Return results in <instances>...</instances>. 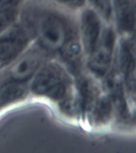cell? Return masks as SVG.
<instances>
[{
  "label": "cell",
  "instance_id": "6da1fadb",
  "mask_svg": "<svg viewBox=\"0 0 136 153\" xmlns=\"http://www.w3.org/2000/svg\"><path fill=\"white\" fill-rule=\"evenodd\" d=\"M77 15L51 0H25L18 21L51 58L72 62L83 55Z\"/></svg>",
  "mask_w": 136,
  "mask_h": 153
},
{
  "label": "cell",
  "instance_id": "7a4b0ae2",
  "mask_svg": "<svg viewBox=\"0 0 136 153\" xmlns=\"http://www.w3.org/2000/svg\"><path fill=\"white\" fill-rule=\"evenodd\" d=\"M77 81L68 69L55 58L48 59L29 83V91L48 100L62 109H71L76 101Z\"/></svg>",
  "mask_w": 136,
  "mask_h": 153
},
{
  "label": "cell",
  "instance_id": "3957f363",
  "mask_svg": "<svg viewBox=\"0 0 136 153\" xmlns=\"http://www.w3.org/2000/svg\"><path fill=\"white\" fill-rule=\"evenodd\" d=\"M51 58L35 43L10 65L0 70V89L11 84H29L43 64Z\"/></svg>",
  "mask_w": 136,
  "mask_h": 153
},
{
  "label": "cell",
  "instance_id": "277c9868",
  "mask_svg": "<svg viewBox=\"0 0 136 153\" xmlns=\"http://www.w3.org/2000/svg\"><path fill=\"white\" fill-rule=\"evenodd\" d=\"M116 46L115 30L113 25L106 24L96 48L85 59V68L92 78L100 80L108 75L114 63Z\"/></svg>",
  "mask_w": 136,
  "mask_h": 153
},
{
  "label": "cell",
  "instance_id": "5b68a950",
  "mask_svg": "<svg viewBox=\"0 0 136 153\" xmlns=\"http://www.w3.org/2000/svg\"><path fill=\"white\" fill-rule=\"evenodd\" d=\"M33 43L27 30L18 19L0 33V70L19 57Z\"/></svg>",
  "mask_w": 136,
  "mask_h": 153
},
{
  "label": "cell",
  "instance_id": "8992f818",
  "mask_svg": "<svg viewBox=\"0 0 136 153\" xmlns=\"http://www.w3.org/2000/svg\"><path fill=\"white\" fill-rule=\"evenodd\" d=\"M77 18L79 39L86 59L96 48L106 24L87 6L78 11Z\"/></svg>",
  "mask_w": 136,
  "mask_h": 153
},
{
  "label": "cell",
  "instance_id": "52a82bcc",
  "mask_svg": "<svg viewBox=\"0 0 136 153\" xmlns=\"http://www.w3.org/2000/svg\"><path fill=\"white\" fill-rule=\"evenodd\" d=\"M86 6L107 25H113L114 0H86Z\"/></svg>",
  "mask_w": 136,
  "mask_h": 153
},
{
  "label": "cell",
  "instance_id": "ba28073f",
  "mask_svg": "<svg viewBox=\"0 0 136 153\" xmlns=\"http://www.w3.org/2000/svg\"><path fill=\"white\" fill-rule=\"evenodd\" d=\"M61 7L74 13H78L86 7V0H51Z\"/></svg>",
  "mask_w": 136,
  "mask_h": 153
},
{
  "label": "cell",
  "instance_id": "9c48e42d",
  "mask_svg": "<svg viewBox=\"0 0 136 153\" xmlns=\"http://www.w3.org/2000/svg\"><path fill=\"white\" fill-rule=\"evenodd\" d=\"M25 0H0V14L18 13Z\"/></svg>",
  "mask_w": 136,
  "mask_h": 153
},
{
  "label": "cell",
  "instance_id": "30bf717a",
  "mask_svg": "<svg viewBox=\"0 0 136 153\" xmlns=\"http://www.w3.org/2000/svg\"><path fill=\"white\" fill-rule=\"evenodd\" d=\"M18 13L0 14V33L18 19Z\"/></svg>",
  "mask_w": 136,
  "mask_h": 153
}]
</instances>
